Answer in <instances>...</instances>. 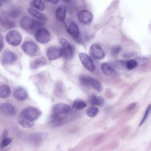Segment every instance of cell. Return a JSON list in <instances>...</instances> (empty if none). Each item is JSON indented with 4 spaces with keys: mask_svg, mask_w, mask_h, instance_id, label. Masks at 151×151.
Listing matches in <instances>:
<instances>
[{
    "mask_svg": "<svg viewBox=\"0 0 151 151\" xmlns=\"http://www.w3.org/2000/svg\"><path fill=\"white\" fill-rule=\"evenodd\" d=\"M18 121L20 125L25 128H31L34 124V122L27 119L20 114L18 117Z\"/></svg>",
    "mask_w": 151,
    "mask_h": 151,
    "instance_id": "cell-22",
    "label": "cell"
},
{
    "mask_svg": "<svg viewBox=\"0 0 151 151\" xmlns=\"http://www.w3.org/2000/svg\"><path fill=\"white\" fill-rule=\"evenodd\" d=\"M20 114L27 119L34 122L41 116V112L36 108L29 106L24 108Z\"/></svg>",
    "mask_w": 151,
    "mask_h": 151,
    "instance_id": "cell-3",
    "label": "cell"
},
{
    "mask_svg": "<svg viewBox=\"0 0 151 151\" xmlns=\"http://www.w3.org/2000/svg\"><path fill=\"white\" fill-rule=\"evenodd\" d=\"M14 96L20 101L26 100L28 97V93L26 90L23 88L18 87L16 88L13 92Z\"/></svg>",
    "mask_w": 151,
    "mask_h": 151,
    "instance_id": "cell-16",
    "label": "cell"
},
{
    "mask_svg": "<svg viewBox=\"0 0 151 151\" xmlns=\"http://www.w3.org/2000/svg\"><path fill=\"white\" fill-rule=\"evenodd\" d=\"M126 61L122 60H118L115 61L114 64L116 68L122 69H126Z\"/></svg>",
    "mask_w": 151,
    "mask_h": 151,
    "instance_id": "cell-33",
    "label": "cell"
},
{
    "mask_svg": "<svg viewBox=\"0 0 151 151\" xmlns=\"http://www.w3.org/2000/svg\"><path fill=\"white\" fill-rule=\"evenodd\" d=\"M20 9L18 8L14 7L10 9L8 12V15L11 18H17L20 14Z\"/></svg>",
    "mask_w": 151,
    "mask_h": 151,
    "instance_id": "cell-28",
    "label": "cell"
},
{
    "mask_svg": "<svg viewBox=\"0 0 151 151\" xmlns=\"http://www.w3.org/2000/svg\"><path fill=\"white\" fill-rule=\"evenodd\" d=\"M22 48L25 53L31 56L36 55L39 50L37 45L34 42L30 40H27L23 42Z\"/></svg>",
    "mask_w": 151,
    "mask_h": 151,
    "instance_id": "cell-7",
    "label": "cell"
},
{
    "mask_svg": "<svg viewBox=\"0 0 151 151\" xmlns=\"http://www.w3.org/2000/svg\"><path fill=\"white\" fill-rule=\"evenodd\" d=\"M59 0H49L51 3L55 4L58 3Z\"/></svg>",
    "mask_w": 151,
    "mask_h": 151,
    "instance_id": "cell-40",
    "label": "cell"
},
{
    "mask_svg": "<svg viewBox=\"0 0 151 151\" xmlns=\"http://www.w3.org/2000/svg\"><path fill=\"white\" fill-rule=\"evenodd\" d=\"M46 55L49 60H54L62 56V51L61 48L58 47L51 46L47 49Z\"/></svg>",
    "mask_w": 151,
    "mask_h": 151,
    "instance_id": "cell-10",
    "label": "cell"
},
{
    "mask_svg": "<svg viewBox=\"0 0 151 151\" xmlns=\"http://www.w3.org/2000/svg\"><path fill=\"white\" fill-rule=\"evenodd\" d=\"M137 61L134 59H131L126 61V68L131 70L135 68L138 65Z\"/></svg>",
    "mask_w": 151,
    "mask_h": 151,
    "instance_id": "cell-31",
    "label": "cell"
},
{
    "mask_svg": "<svg viewBox=\"0 0 151 151\" xmlns=\"http://www.w3.org/2000/svg\"><path fill=\"white\" fill-rule=\"evenodd\" d=\"M87 106L86 102L83 100L77 99L75 100L73 103V106L74 108L78 110L84 109Z\"/></svg>",
    "mask_w": 151,
    "mask_h": 151,
    "instance_id": "cell-26",
    "label": "cell"
},
{
    "mask_svg": "<svg viewBox=\"0 0 151 151\" xmlns=\"http://www.w3.org/2000/svg\"><path fill=\"white\" fill-rule=\"evenodd\" d=\"M12 142L11 139L9 138H6L2 139V140L0 143V148H3L8 145Z\"/></svg>",
    "mask_w": 151,
    "mask_h": 151,
    "instance_id": "cell-34",
    "label": "cell"
},
{
    "mask_svg": "<svg viewBox=\"0 0 151 151\" xmlns=\"http://www.w3.org/2000/svg\"><path fill=\"white\" fill-rule=\"evenodd\" d=\"M42 24L29 17H23L20 21L21 27L24 29L33 31L42 25Z\"/></svg>",
    "mask_w": 151,
    "mask_h": 151,
    "instance_id": "cell-2",
    "label": "cell"
},
{
    "mask_svg": "<svg viewBox=\"0 0 151 151\" xmlns=\"http://www.w3.org/2000/svg\"><path fill=\"white\" fill-rule=\"evenodd\" d=\"M8 134V131L7 129H4L2 134L1 138L2 139H4L7 137Z\"/></svg>",
    "mask_w": 151,
    "mask_h": 151,
    "instance_id": "cell-38",
    "label": "cell"
},
{
    "mask_svg": "<svg viewBox=\"0 0 151 151\" xmlns=\"http://www.w3.org/2000/svg\"><path fill=\"white\" fill-rule=\"evenodd\" d=\"M1 0V1H5L6 0Z\"/></svg>",
    "mask_w": 151,
    "mask_h": 151,
    "instance_id": "cell-45",
    "label": "cell"
},
{
    "mask_svg": "<svg viewBox=\"0 0 151 151\" xmlns=\"http://www.w3.org/2000/svg\"><path fill=\"white\" fill-rule=\"evenodd\" d=\"M151 109V105L150 104L148 106L146 111L145 113V115L144 117H143L142 119L141 120L140 123L139 124V126H141L145 122L146 119L148 117L149 114H150Z\"/></svg>",
    "mask_w": 151,
    "mask_h": 151,
    "instance_id": "cell-32",
    "label": "cell"
},
{
    "mask_svg": "<svg viewBox=\"0 0 151 151\" xmlns=\"http://www.w3.org/2000/svg\"><path fill=\"white\" fill-rule=\"evenodd\" d=\"M1 0H0V5L1 4Z\"/></svg>",
    "mask_w": 151,
    "mask_h": 151,
    "instance_id": "cell-44",
    "label": "cell"
},
{
    "mask_svg": "<svg viewBox=\"0 0 151 151\" xmlns=\"http://www.w3.org/2000/svg\"><path fill=\"white\" fill-rule=\"evenodd\" d=\"M77 17L80 22L86 24L91 23L93 19V16L91 13L86 10L80 11L77 14Z\"/></svg>",
    "mask_w": 151,
    "mask_h": 151,
    "instance_id": "cell-12",
    "label": "cell"
},
{
    "mask_svg": "<svg viewBox=\"0 0 151 151\" xmlns=\"http://www.w3.org/2000/svg\"><path fill=\"white\" fill-rule=\"evenodd\" d=\"M0 109L2 112L6 115L12 116L15 113V109L11 104L5 103L1 105Z\"/></svg>",
    "mask_w": 151,
    "mask_h": 151,
    "instance_id": "cell-17",
    "label": "cell"
},
{
    "mask_svg": "<svg viewBox=\"0 0 151 151\" xmlns=\"http://www.w3.org/2000/svg\"><path fill=\"white\" fill-rule=\"evenodd\" d=\"M4 43L2 40L0 39V52L4 47Z\"/></svg>",
    "mask_w": 151,
    "mask_h": 151,
    "instance_id": "cell-39",
    "label": "cell"
},
{
    "mask_svg": "<svg viewBox=\"0 0 151 151\" xmlns=\"http://www.w3.org/2000/svg\"><path fill=\"white\" fill-rule=\"evenodd\" d=\"M122 48L119 46H115L112 47L111 50V52L113 55L118 54L121 51Z\"/></svg>",
    "mask_w": 151,
    "mask_h": 151,
    "instance_id": "cell-35",
    "label": "cell"
},
{
    "mask_svg": "<svg viewBox=\"0 0 151 151\" xmlns=\"http://www.w3.org/2000/svg\"><path fill=\"white\" fill-rule=\"evenodd\" d=\"M66 10L65 6L61 5L55 11V16L60 21H63L65 19L66 15Z\"/></svg>",
    "mask_w": 151,
    "mask_h": 151,
    "instance_id": "cell-21",
    "label": "cell"
},
{
    "mask_svg": "<svg viewBox=\"0 0 151 151\" xmlns=\"http://www.w3.org/2000/svg\"><path fill=\"white\" fill-rule=\"evenodd\" d=\"M48 135V134L46 132L36 133L30 135L27 139L30 142L36 143L45 138Z\"/></svg>",
    "mask_w": 151,
    "mask_h": 151,
    "instance_id": "cell-18",
    "label": "cell"
},
{
    "mask_svg": "<svg viewBox=\"0 0 151 151\" xmlns=\"http://www.w3.org/2000/svg\"><path fill=\"white\" fill-rule=\"evenodd\" d=\"M70 110V107L68 105L63 103L57 104L53 108V112L59 115L66 114Z\"/></svg>",
    "mask_w": 151,
    "mask_h": 151,
    "instance_id": "cell-15",
    "label": "cell"
},
{
    "mask_svg": "<svg viewBox=\"0 0 151 151\" xmlns=\"http://www.w3.org/2000/svg\"><path fill=\"white\" fill-rule=\"evenodd\" d=\"M63 2H69L70 0H61Z\"/></svg>",
    "mask_w": 151,
    "mask_h": 151,
    "instance_id": "cell-42",
    "label": "cell"
},
{
    "mask_svg": "<svg viewBox=\"0 0 151 151\" xmlns=\"http://www.w3.org/2000/svg\"><path fill=\"white\" fill-rule=\"evenodd\" d=\"M116 67L114 63L109 62H104L101 65V69L107 76H111L115 73Z\"/></svg>",
    "mask_w": 151,
    "mask_h": 151,
    "instance_id": "cell-14",
    "label": "cell"
},
{
    "mask_svg": "<svg viewBox=\"0 0 151 151\" xmlns=\"http://www.w3.org/2000/svg\"><path fill=\"white\" fill-rule=\"evenodd\" d=\"M17 59V56L13 52L6 50L2 54L0 58V61L2 65H8L14 63Z\"/></svg>",
    "mask_w": 151,
    "mask_h": 151,
    "instance_id": "cell-9",
    "label": "cell"
},
{
    "mask_svg": "<svg viewBox=\"0 0 151 151\" xmlns=\"http://www.w3.org/2000/svg\"><path fill=\"white\" fill-rule=\"evenodd\" d=\"M50 37V34L46 29L40 28L36 31L35 34V38L36 40L39 43L44 44L48 42Z\"/></svg>",
    "mask_w": 151,
    "mask_h": 151,
    "instance_id": "cell-8",
    "label": "cell"
},
{
    "mask_svg": "<svg viewBox=\"0 0 151 151\" xmlns=\"http://www.w3.org/2000/svg\"><path fill=\"white\" fill-rule=\"evenodd\" d=\"M90 52L93 58L97 60L101 59L105 56L104 52L102 48L96 44L93 45L91 46Z\"/></svg>",
    "mask_w": 151,
    "mask_h": 151,
    "instance_id": "cell-13",
    "label": "cell"
},
{
    "mask_svg": "<svg viewBox=\"0 0 151 151\" xmlns=\"http://www.w3.org/2000/svg\"><path fill=\"white\" fill-rule=\"evenodd\" d=\"M27 11L30 15L36 19L42 21L46 20V16L43 14L33 8H28Z\"/></svg>",
    "mask_w": 151,
    "mask_h": 151,
    "instance_id": "cell-20",
    "label": "cell"
},
{
    "mask_svg": "<svg viewBox=\"0 0 151 151\" xmlns=\"http://www.w3.org/2000/svg\"><path fill=\"white\" fill-rule=\"evenodd\" d=\"M6 39L9 44L13 46H16L21 43L22 37L21 34L17 31L11 30L7 33Z\"/></svg>",
    "mask_w": 151,
    "mask_h": 151,
    "instance_id": "cell-6",
    "label": "cell"
},
{
    "mask_svg": "<svg viewBox=\"0 0 151 151\" xmlns=\"http://www.w3.org/2000/svg\"><path fill=\"white\" fill-rule=\"evenodd\" d=\"M0 24L2 27L6 29H12L16 26L14 22L5 18L0 19Z\"/></svg>",
    "mask_w": 151,
    "mask_h": 151,
    "instance_id": "cell-25",
    "label": "cell"
},
{
    "mask_svg": "<svg viewBox=\"0 0 151 151\" xmlns=\"http://www.w3.org/2000/svg\"><path fill=\"white\" fill-rule=\"evenodd\" d=\"M99 111L98 108L96 106H92L88 108L86 111V114L89 117H93L95 116Z\"/></svg>",
    "mask_w": 151,
    "mask_h": 151,
    "instance_id": "cell-29",
    "label": "cell"
},
{
    "mask_svg": "<svg viewBox=\"0 0 151 151\" xmlns=\"http://www.w3.org/2000/svg\"><path fill=\"white\" fill-rule=\"evenodd\" d=\"M47 63V61L45 57H40L32 62L30 67L32 69H35L46 65Z\"/></svg>",
    "mask_w": 151,
    "mask_h": 151,
    "instance_id": "cell-19",
    "label": "cell"
},
{
    "mask_svg": "<svg viewBox=\"0 0 151 151\" xmlns=\"http://www.w3.org/2000/svg\"><path fill=\"white\" fill-rule=\"evenodd\" d=\"M64 23L67 31L70 35L74 38H78L79 35V30L76 24L68 18L64 19Z\"/></svg>",
    "mask_w": 151,
    "mask_h": 151,
    "instance_id": "cell-4",
    "label": "cell"
},
{
    "mask_svg": "<svg viewBox=\"0 0 151 151\" xmlns=\"http://www.w3.org/2000/svg\"><path fill=\"white\" fill-rule=\"evenodd\" d=\"M62 121V118L59 114L54 112L51 116L50 118L51 122L55 125H58L61 123Z\"/></svg>",
    "mask_w": 151,
    "mask_h": 151,
    "instance_id": "cell-30",
    "label": "cell"
},
{
    "mask_svg": "<svg viewBox=\"0 0 151 151\" xmlns=\"http://www.w3.org/2000/svg\"><path fill=\"white\" fill-rule=\"evenodd\" d=\"M11 93V89L8 86L3 85L0 86V98H7L10 96Z\"/></svg>",
    "mask_w": 151,
    "mask_h": 151,
    "instance_id": "cell-24",
    "label": "cell"
},
{
    "mask_svg": "<svg viewBox=\"0 0 151 151\" xmlns=\"http://www.w3.org/2000/svg\"><path fill=\"white\" fill-rule=\"evenodd\" d=\"M79 58L83 66L89 71L93 72L95 70L94 64L89 57L86 53H81L79 55Z\"/></svg>",
    "mask_w": 151,
    "mask_h": 151,
    "instance_id": "cell-11",
    "label": "cell"
},
{
    "mask_svg": "<svg viewBox=\"0 0 151 151\" xmlns=\"http://www.w3.org/2000/svg\"><path fill=\"white\" fill-rule=\"evenodd\" d=\"M30 5L40 11H43L45 9V5L41 0H32L30 3Z\"/></svg>",
    "mask_w": 151,
    "mask_h": 151,
    "instance_id": "cell-27",
    "label": "cell"
},
{
    "mask_svg": "<svg viewBox=\"0 0 151 151\" xmlns=\"http://www.w3.org/2000/svg\"><path fill=\"white\" fill-rule=\"evenodd\" d=\"M147 59L145 58H139L137 61L138 64L139 63L141 65L147 63Z\"/></svg>",
    "mask_w": 151,
    "mask_h": 151,
    "instance_id": "cell-37",
    "label": "cell"
},
{
    "mask_svg": "<svg viewBox=\"0 0 151 151\" xmlns=\"http://www.w3.org/2000/svg\"><path fill=\"white\" fill-rule=\"evenodd\" d=\"M3 36L0 30V39L2 40V39L3 38Z\"/></svg>",
    "mask_w": 151,
    "mask_h": 151,
    "instance_id": "cell-41",
    "label": "cell"
},
{
    "mask_svg": "<svg viewBox=\"0 0 151 151\" xmlns=\"http://www.w3.org/2000/svg\"><path fill=\"white\" fill-rule=\"evenodd\" d=\"M59 43L62 51V56L66 60L71 58L73 55V51L71 45L64 38H60Z\"/></svg>",
    "mask_w": 151,
    "mask_h": 151,
    "instance_id": "cell-5",
    "label": "cell"
},
{
    "mask_svg": "<svg viewBox=\"0 0 151 151\" xmlns=\"http://www.w3.org/2000/svg\"><path fill=\"white\" fill-rule=\"evenodd\" d=\"M91 104L93 106L95 105L102 106L104 104V99L101 96H96L95 95L92 96L90 99Z\"/></svg>",
    "mask_w": 151,
    "mask_h": 151,
    "instance_id": "cell-23",
    "label": "cell"
},
{
    "mask_svg": "<svg viewBox=\"0 0 151 151\" xmlns=\"http://www.w3.org/2000/svg\"><path fill=\"white\" fill-rule=\"evenodd\" d=\"M79 80L80 83L84 86L91 87L99 92L102 90L103 86L100 83L91 76L81 75L79 76Z\"/></svg>",
    "mask_w": 151,
    "mask_h": 151,
    "instance_id": "cell-1",
    "label": "cell"
},
{
    "mask_svg": "<svg viewBox=\"0 0 151 151\" xmlns=\"http://www.w3.org/2000/svg\"><path fill=\"white\" fill-rule=\"evenodd\" d=\"M44 0L45 2H47L49 0Z\"/></svg>",
    "mask_w": 151,
    "mask_h": 151,
    "instance_id": "cell-43",
    "label": "cell"
},
{
    "mask_svg": "<svg viewBox=\"0 0 151 151\" xmlns=\"http://www.w3.org/2000/svg\"><path fill=\"white\" fill-rule=\"evenodd\" d=\"M136 104L134 103H131L129 104L126 108V110L127 111H129L134 109L136 107Z\"/></svg>",
    "mask_w": 151,
    "mask_h": 151,
    "instance_id": "cell-36",
    "label": "cell"
}]
</instances>
